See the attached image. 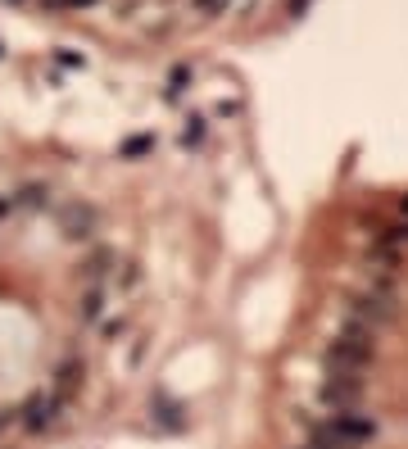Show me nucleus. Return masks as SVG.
Listing matches in <instances>:
<instances>
[{"label":"nucleus","mask_w":408,"mask_h":449,"mask_svg":"<svg viewBox=\"0 0 408 449\" xmlns=\"http://www.w3.org/2000/svg\"><path fill=\"white\" fill-rule=\"evenodd\" d=\"M59 404H64L59 395H32L28 404H23V427H28V431H46V427H55Z\"/></svg>","instance_id":"7ed1b4c3"},{"label":"nucleus","mask_w":408,"mask_h":449,"mask_svg":"<svg viewBox=\"0 0 408 449\" xmlns=\"http://www.w3.org/2000/svg\"><path fill=\"white\" fill-rule=\"evenodd\" d=\"M195 9H200V14H222V9L231 5V0H191Z\"/></svg>","instance_id":"6e6552de"},{"label":"nucleus","mask_w":408,"mask_h":449,"mask_svg":"<svg viewBox=\"0 0 408 449\" xmlns=\"http://www.w3.org/2000/svg\"><path fill=\"white\" fill-rule=\"evenodd\" d=\"M404 209H408V200H404Z\"/></svg>","instance_id":"9d476101"},{"label":"nucleus","mask_w":408,"mask_h":449,"mask_svg":"<svg viewBox=\"0 0 408 449\" xmlns=\"http://www.w3.org/2000/svg\"><path fill=\"white\" fill-rule=\"evenodd\" d=\"M78 314H82V322H95V318L105 314V291H100V286H95V291L82 299V309H78Z\"/></svg>","instance_id":"20e7f679"},{"label":"nucleus","mask_w":408,"mask_h":449,"mask_svg":"<svg viewBox=\"0 0 408 449\" xmlns=\"http://www.w3.org/2000/svg\"><path fill=\"white\" fill-rule=\"evenodd\" d=\"M200 136H204V118H191L187 132H182V141H187V145H200Z\"/></svg>","instance_id":"423d86ee"},{"label":"nucleus","mask_w":408,"mask_h":449,"mask_svg":"<svg viewBox=\"0 0 408 449\" xmlns=\"http://www.w3.org/2000/svg\"><path fill=\"white\" fill-rule=\"evenodd\" d=\"M41 5H73L78 9V5H95V0H41Z\"/></svg>","instance_id":"1a4fd4ad"},{"label":"nucleus","mask_w":408,"mask_h":449,"mask_svg":"<svg viewBox=\"0 0 408 449\" xmlns=\"http://www.w3.org/2000/svg\"><path fill=\"white\" fill-rule=\"evenodd\" d=\"M358 395H363V381L358 377H336V372H331V381L323 386V404L336 408V413H350L358 404Z\"/></svg>","instance_id":"f03ea898"},{"label":"nucleus","mask_w":408,"mask_h":449,"mask_svg":"<svg viewBox=\"0 0 408 449\" xmlns=\"http://www.w3.org/2000/svg\"><path fill=\"white\" fill-rule=\"evenodd\" d=\"M367 358H372V327L358 322V318H350V322H345V331L327 349V368L336 372V377H358Z\"/></svg>","instance_id":"f257e3e1"},{"label":"nucleus","mask_w":408,"mask_h":449,"mask_svg":"<svg viewBox=\"0 0 408 449\" xmlns=\"http://www.w3.org/2000/svg\"><path fill=\"white\" fill-rule=\"evenodd\" d=\"M78 377H82V368H78V363H64V368H59V377H55V391H59V395L73 391V386H78Z\"/></svg>","instance_id":"39448f33"},{"label":"nucleus","mask_w":408,"mask_h":449,"mask_svg":"<svg viewBox=\"0 0 408 449\" xmlns=\"http://www.w3.org/2000/svg\"><path fill=\"white\" fill-rule=\"evenodd\" d=\"M150 145H155L150 136H132V141L122 145V155H127V159H132V155H145V150H150Z\"/></svg>","instance_id":"0eeeda50"}]
</instances>
